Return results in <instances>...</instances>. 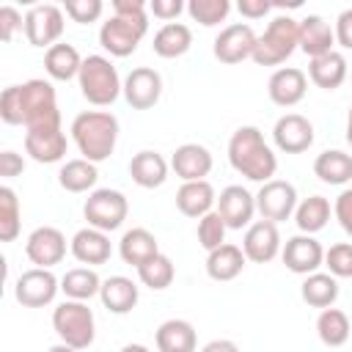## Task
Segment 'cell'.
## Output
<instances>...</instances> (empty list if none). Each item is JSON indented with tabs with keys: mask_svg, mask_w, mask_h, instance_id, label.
<instances>
[{
	"mask_svg": "<svg viewBox=\"0 0 352 352\" xmlns=\"http://www.w3.org/2000/svg\"><path fill=\"white\" fill-rule=\"evenodd\" d=\"M0 118L11 126H44L60 124L55 88L47 80H28L22 85H8L0 94Z\"/></svg>",
	"mask_w": 352,
	"mask_h": 352,
	"instance_id": "6da1fadb",
	"label": "cell"
},
{
	"mask_svg": "<svg viewBox=\"0 0 352 352\" xmlns=\"http://www.w3.org/2000/svg\"><path fill=\"white\" fill-rule=\"evenodd\" d=\"M143 0H116L113 16L99 28V44L113 58H126L138 50L140 38L148 33V14Z\"/></svg>",
	"mask_w": 352,
	"mask_h": 352,
	"instance_id": "7a4b0ae2",
	"label": "cell"
},
{
	"mask_svg": "<svg viewBox=\"0 0 352 352\" xmlns=\"http://www.w3.org/2000/svg\"><path fill=\"white\" fill-rule=\"evenodd\" d=\"M228 162L250 182H270L278 170V160L267 146L258 126H239L228 140Z\"/></svg>",
	"mask_w": 352,
	"mask_h": 352,
	"instance_id": "3957f363",
	"label": "cell"
},
{
	"mask_svg": "<svg viewBox=\"0 0 352 352\" xmlns=\"http://www.w3.org/2000/svg\"><path fill=\"white\" fill-rule=\"evenodd\" d=\"M72 140L80 148L82 160L104 162L118 140V118L107 110H85L72 121Z\"/></svg>",
	"mask_w": 352,
	"mask_h": 352,
	"instance_id": "277c9868",
	"label": "cell"
},
{
	"mask_svg": "<svg viewBox=\"0 0 352 352\" xmlns=\"http://www.w3.org/2000/svg\"><path fill=\"white\" fill-rule=\"evenodd\" d=\"M77 82H80L82 96L91 104H96V107H107V104H113L118 99V94H124V82L118 80L116 66L104 55H88V58H82Z\"/></svg>",
	"mask_w": 352,
	"mask_h": 352,
	"instance_id": "5b68a950",
	"label": "cell"
},
{
	"mask_svg": "<svg viewBox=\"0 0 352 352\" xmlns=\"http://www.w3.org/2000/svg\"><path fill=\"white\" fill-rule=\"evenodd\" d=\"M294 50H300V22L292 16H275L256 38L253 60L258 66H278L292 58Z\"/></svg>",
	"mask_w": 352,
	"mask_h": 352,
	"instance_id": "8992f818",
	"label": "cell"
},
{
	"mask_svg": "<svg viewBox=\"0 0 352 352\" xmlns=\"http://www.w3.org/2000/svg\"><path fill=\"white\" fill-rule=\"evenodd\" d=\"M52 330L58 333L60 344H69L74 349H88L96 338L94 311L80 300H63L52 311Z\"/></svg>",
	"mask_w": 352,
	"mask_h": 352,
	"instance_id": "52a82bcc",
	"label": "cell"
},
{
	"mask_svg": "<svg viewBox=\"0 0 352 352\" xmlns=\"http://www.w3.org/2000/svg\"><path fill=\"white\" fill-rule=\"evenodd\" d=\"M82 214H85V220H88L91 228H99V231L107 234V231L121 228V223L129 214V204H126V195L121 190L102 187V190H94L85 198Z\"/></svg>",
	"mask_w": 352,
	"mask_h": 352,
	"instance_id": "ba28073f",
	"label": "cell"
},
{
	"mask_svg": "<svg viewBox=\"0 0 352 352\" xmlns=\"http://www.w3.org/2000/svg\"><path fill=\"white\" fill-rule=\"evenodd\" d=\"M294 209H297V190L292 182L270 179L256 192V212L261 214V220H270L278 226L280 220H289Z\"/></svg>",
	"mask_w": 352,
	"mask_h": 352,
	"instance_id": "9c48e42d",
	"label": "cell"
},
{
	"mask_svg": "<svg viewBox=\"0 0 352 352\" xmlns=\"http://www.w3.org/2000/svg\"><path fill=\"white\" fill-rule=\"evenodd\" d=\"M58 289H60V280L50 270L33 267V270H28V272H22L16 278L14 297L25 308H44V305H50L55 300Z\"/></svg>",
	"mask_w": 352,
	"mask_h": 352,
	"instance_id": "30bf717a",
	"label": "cell"
},
{
	"mask_svg": "<svg viewBox=\"0 0 352 352\" xmlns=\"http://www.w3.org/2000/svg\"><path fill=\"white\" fill-rule=\"evenodd\" d=\"M63 33V11L52 3L33 6L25 14V36L33 47H55V41Z\"/></svg>",
	"mask_w": 352,
	"mask_h": 352,
	"instance_id": "8fae6325",
	"label": "cell"
},
{
	"mask_svg": "<svg viewBox=\"0 0 352 352\" xmlns=\"http://www.w3.org/2000/svg\"><path fill=\"white\" fill-rule=\"evenodd\" d=\"M256 38H258V36L253 33L250 25L234 22V25H228V28H223V30L217 33L212 52H214V58H217L220 63L234 66V63H242L245 58H253Z\"/></svg>",
	"mask_w": 352,
	"mask_h": 352,
	"instance_id": "7c38bea8",
	"label": "cell"
},
{
	"mask_svg": "<svg viewBox=\"0 0 352 352\" xmlns=\"http://www.w3.org/2000/svg\"><path fill=\"white\" fill-rule=\"evenodd\" d=\"M66 146L69 140L60 124H44V126H33L25 132V151L36 162H44V165L60 162L66 154Z\"/></svg>",
	"mask_w": 352,
	"mask_h": 352,
	"instance_id": "4fadbf2b",
	"label": "cell"
},
{
	"mask_svg": "<svg viewBox=\"0 0 352 352\" xmlns=\"http://www.w3.org/2000/svg\"><path fill=\"white\" fill-rule=\"evenodd\" d=\"M162 96V77L151 66H138L124 80V99L135 110H148Z\"/></svg>",
	"mask_w": 352,
	"mask_h": 352,
	"instance_id": "5bb4252c",
	"label": "cell"
},
{
	"mask_svg": "<svg viewBox=\"0 0 352 352\" xmlns=\"http://www.w3.org/2000/svg\"><path fill=\"white\" fill-rule=\"evenodd\" d=\"M272 140L283 154H302L314 143V124L300 113H286L275 121Z\"/></svg>",
	"mask_w": 352,
	"mask_h": 352,
	"instance_id": "9a60e30c",
	"label": "cell"
},
{
	"mask_svg": "<svg viewBox=\"0 0 352 352\" xmlns=\"http://www.w3.org/2000/svg\"><path fill=\"white\" fill-rule=\"evenodd\" d=\"M25 256H28L36 267L50 270V267H55V264L63 261V256H66V236H63L55 226H41V228H36V231L28 236V242H25Z\"/></svg>",
	"mask_w": 352,
	"mask_h": 352,
	"instance_id": "2e32d148",
	"label": "cell"
},
{
	"mask_svg": "<svg viewBox=\"0 0 352 352\" xmlns=\"http://www.w3.org/2000/svg\"><path fill=\"white\" fill-rule=\"evenodd\" d=\"M280 258H283L286 270H292L294 275H314L324 264V250L311 234H297V236L286 239Z\"/></svg>",
	"mask_w": 352,
	"mask_h": 352,
	"instance_id": "e0dca14e",
	"label": "cell"
},
{
	"mask_svg": "<svg viewBox=\"0 0 352 352\" xmlns=\"http://www.w3.org/2000/svg\"><path fill=\"white\" fill-rule=\"evenodd\" d=\"M217 214L223 217V223L228 228L239 231V228L250 226V220L256 214V195H250L242 184H228L217 195Z\"/></svg>",
	"mask_w": 352,
	"mask_h": 352,
	"instance_id": "ac0fdd59",
	"label": "cell"
},
{
	"mask_svg": "<svg viewBox=\"0 0 352 352\" xmlns=\"http://www.w3.org/2000/svg\"><path fill=\"white\" fill-rule=\"evenodd\" d=\"M242 253L253 264H267L280 253V234L278 226L270 220H256L248 226L242 239Z\"/></svg>",
	"mask_w": 352,
	"mask_h": 352,
	"instance_id": "d6986e66",
	"label": "cell"
},
{
	"mask_svg": "<svg viewBox=\"0 0 352 352\" xmlns=\"http://www.w3.org/2000/svg\"><path fill=\"white\" fill-rule=\"evenodd\" d=\"M305 91H308V77L302 69H294V66L275 69L267 82V94L278 107H294L297 102H302Z\"/></svg>",
	"mask_w": 352,
	"mask_h": 352,
	"instance_id": "ffe728a7",
	"label": "cell"
},
{
	"mask_svg": "<svg viewBox=\"0 0 352 352\" xmlns=\"http://www.w3.org/2000/svg\"><path fill=\"white\" fill-rule=\"evenodd\" d=\"M170 168L182 182H201L212 170V154L201 143H184L173 151Z\"/></svg>",
	"mask_w": 352,
	"mask_h": 352,
	"instance_id": "44dd1931",
	"label": "cell"
},
{
	"mask_svg": "<svg viewBox=\"0 0 352 352\" xmlns=\"http://www.w3.org/2000/svg\"><path fill=\"white\" fill-rule=\"evenodd\" d=\"M69 250H72V256H74L80 264H88V267L104 264V261L110 258V253H113L107 234L99 231V228H91V226H88V228H80V231L72 236Z\"/></svg>",
	"mask_w": 352,
	"mask_h": 352,
	"instance_id": "7402d4cb",
	"label": "cell"
},
{
	"mask_svg": "<svg viewBox=\"0 0 352 352\" xmlns=\"http://www.w3.org/2000/svg\"><path fill=\"white\" fill-rule=\"evenodd\" d=\"M333 44H336V30L330 28V22H324L319 14H308L305 19H300V50L308 58L333 52Z\"/></svg>",
	"mask_w": 352,
	"mask_h": 352,
	"instance_id": "603a6c76",
	"label": "cell"
},
{
	"mask_svg": "<svg viewBox=\"0 0 352 352\" xmlns=\"http://www.w3.org/2000/svg\"><path fill=\"white\" fill-rule=\"evenodd\" d=\"M217 204V192L214 187L201 179V182H184L179 190H176V206L184 217H204L212 212V206Z\"/></svg>",
	"mask_w": 352,
	"mask_h": 352,
	"instance_id": "cb8c5ba5",
	"label": "cell"
},
{
	"mask_svg": "<svg viewBox=\"0 0 352 352\" xmlns=\"http://www.w3.org/2000/svg\"><path fill=\"white\" fill-rule=\"evenodd\" d=\"M349 74V66H346V58L341 52H327V55H319V58H311L308 63V77L316 88L322 91H336Z\"/></svg>",
	"mask_w": 352,
	"mask_h": 352,
	"instance_id": "d4e9b609",
	"label": "cell"
},
{
	"mask_svg": "<svg viewBox=\"0 0 352 352\" xmlns=\"http://www.w3.org/2000/svg\"><path fill=\"white\" fill-rule=\"evenodd\" d=\"M129 176H132V182L138 187L154 190V187L165 184V179H168V162L157 151H148V148L146 151H138L129 160Z\"/></svg>",
	"mask_w": 352,
	"mask_h": 352,
	"instance_id": "484cf974",
	"label": "cell"
},
{
	"mask_svg": "<svg viewBox=\"0 0 352 352\" xmlns=\"http://www.w3.org/2000/svg\"><path fill=\"white\" fill-rule=\"evenodd\" d=\"M138 286L132 283V278H124V275H110L107 280H102V289H99V300L102 305L110 311V314H129L135 305H138Z\"/></svg>",
	"mask_w": 352,
	"mask_h": 352,
	"instance_id": "4316f807",
	"label": "cell"
},
{
	"mask_svg": "<svg viewBox=\"0 0 352 352\" xmlns=\"http://www.w3.org/2000/svg\"><path fill=\"white\" fill-rule=\"evenodd\" d=\"M157 253H160L157 236L146 228H129V231H124V236L118 242V256L124 258V264H132L135 270L140 264H146L148 258H154Z\"/></svg>",
	"mask_w": 352,
	"mask_h": 352,
	"instance_id": "83f0119b",
	"label": "cell"
},
{
	"mask_svg": "<svg viewBox=\"0 0 352 352\" xmlns=\"http://www.w3.org/2000/svg\"><path fill=\"white\" fill-rule=\"evenodd\" d=\"M157 349L160 352H195V327L187 319H168L157 327Z\"/></svg>",
	"mask_w": 352,
	"mask_h": 352,
	"instance_id": "f1b7e54d",
	"label": "cell"
},
{
	"mask_svg": "<svg viewBox=\"0 0 352 352\" xmlns=\"http://www.w3.org/2000/svg\"><path fill=\"white\" fill-rule=\"evenodd\" d=\"M245 261H248V258H245L242 248L226 242V245H220L217 250H212V253L206 256V275H209L212 280H220V283L234 280V278L242 272Z\"/></svg>",
	"mask_w": 352,
	"mask_h": 352,
	"instance_id": "f546056e",
	"label": "cell"
},
{
	"mask_svg": "<svg viewBox=\"0 0 352 352\" xmlns=\"http://www.w3.org/2000/svg\"><path fill=\"white\" fill-rule=\"evenodd\" d=\"M154 52L160 58H182L192 47V30L182 22H168L154 33Z\"/></svg>",
	"mask_w": 352,
	"mask_h": 352,
	"instance_id": "4dcf8cb0",
	"label": "cell"
},
{
	"mask_svg": "<svg viewBox=\"0 0 352 352\" xmlns=\"http://www.w3.org/2000/svg\"><path fill=\"white\" fill-rule=\"evenodd\" d=\"M80 66H82V58H80L77 47H72V44H55L44 52V69L52 80L69 82L72 77L80 74Z\"/></svg>",
	"mask_w": 352,
	"mask_h": 352,
	"instance_id": "1f68e13d",
	"label": "cell"
},
{
	"mask_svg": "<svg viewBox=\"0 0 352 352\" xmlns=\"http://www.w3.org/2000/svg\"><path fill=\"white\" fill-rule=\"evenodd\" d=\"M314 173L324 184H346L352 179V154L327 148L314 160Z\"/></svg>",
	"mask_w": 352,
	"mask_h": 352,
	"instance_id": "d6a6232c",
	"label": "cell"
},
{
	"mask_svg": "<svg viewBox=\"0 0 352 352\" xmlns=\"http://www.w3.org/2000/svg\"><path fill=\"white\" fill-rule=\"evenodd\" d=\"M300 297L311 305V308H333V302L338 300V280L330 272H314L305 275L302 286H300Z\"/></svg>",
	"mask_w": 352,
	"mask_h": 352,
	"instance_id": "836d02e7",
	"label": "cell"
},
{
	"mask_svg": "<svg viewBox=\"0 0 352 352\" xmlns=\"http://www.w3.org/2000/svg\"><path fill=\"white\" fill-rule=\"evenodd\" d=\"M99 289H102V278L96 275L94 267H74L60 278V292L66 294V300L85 302V300L96 297Z\"/></svg>",
	"mask_w": 352,
	"mask_h": 352,
	"instance_id": "e575fe53",
	"label": "cell"
},
{
	"mask_svg": "<svg viewBox=\"0 0 352 352\" xmlns=\"http://www.w3.org/2000/svg\"><path fill=\"white\" fill-rule=\"evenodd\" d=\"M96 179H99L96 165L88 162V160H82V157L63 162L60 170H58V184L66 192H88V190H94Z\"/></svg>",
	"mask_w": 352,
	"mask_h": 352,
	"instance_id": "d590c367",
	"label": "cell"
},
{
	"mask_svg": "<svg viewBox=\"0 0 352 352\" xmlns=\"http://www.w3.org/2000/svg\"><path fill=\"white\" fill-rule=\"evenodd\" d=\"M330 220V201L324 195H311L297 204L294 209V223L302 234H316L327 226Z\"/></svg>",
	"mask_w": 352,
	"mask_h": 352,
	"instance_id": "8d00e7d4",
	"label": "cell"
},
{
	"mask_svg": "<svg viewBox=\"0 0 352 352\" xmlns=\"http://www.w3.org/2000/svg\"><path fill=\"white\" fill-rule=\"evenodd\" d=\"M316 336L324 346H344L349 338V319L338 308H324L316 319Z\"/></svg>",
	"mask_w": 352,
	"mask_h": 352,
	"instance_id": "74e56055",
	"label": "cell"
},
{
	"mask_svg": "<svg viewBox=\"0 0 352 352\" xmlns=\"http://www.w3.org/2000/svg\"><path fill=\"white\" fill-rule=\"evenodd\" d=\"M138 278H140L143 286H148L154 292H162V289H168L173 283L176 267H173V261L165 253H157L154 258H148L146 264L138 267Z\"/></svg>",
	"mask_w": 352,
	"mask_h": 352,
	"instance_id": "f35d334b",
	"label": "cell"
},
{
	"mask_svg": "<svg viewBox=\"0 0 352 352\" xmlns=\"http://www.w3.org/2000/svg\"><path fill=\"white\" fill-rule=\"evenodd\" d=\"M22 212L19 198L11 187H0V242H14L19 236Z\"/></svg>",
	"mask_w": 352,
	"mask_h": 352,
	"instance_id": "ab89813d",
	"label": "cell"
},
{
	"mask_svg": "<svg viewBox=\"0 0 352 352\" xmlns=\"http://www.w3.org/2000/svg\"><path fill=\"white\" fill-rule=\"evenodd\" d=\"M231 11V3L228 0H190L187 3V14L201 22L204 28H214L220 25Z\"/></svg>",
	"mask_w": 352,
	"mask_h": 352,
	"instance_id": "60d3db41",
	"label": "cell"
},
{
	"mask_svg": "<svg viewBox=\"0 0 352 352\" xmlns=\"http://www.w3.org/2000/svg\"><path fill=\"white\" fill-rule=\"evenodd\" d=\"M226 223H223V217L217 214V209H212L209 214H204L201 220H198V245L204 248V250H217L220 245H226Z\"/></svg>",
	"mask_w": 352,
	"mask_h": 352,
	"instance_id": "b9f144b4",
	"label": "cell"
},
{
	"mask_svg": "<svg viewBox=\"0 0 352 352\" xmlns=\"http://www.w3.org/2000/svg\"><path fill=\"white\" fill-rule=\"evenodd\" d=\"M324 267L333 278H352V242H338L324 253Z\"/></svg>",
	"mask_w": 352,
	"mask_h": 352,
	"instance_id": "7bdbcfd3",
	"label": "cell"
},
{
	"mask_svg": "<svg viewBox=\"0 0 352 352\" xmlns=\"http://www.w3.org/2000/svg\"><path fill=\"white\" fill-rule=\"evenodd\" d=\"M63 8H66V14H69L74 22H80V25L96 22V19L102 16V11H104L102 0H66Z\"/></svg>",
	"mask_w": 352,
	"mask_h": 352,
	"instance_id": "ee69618b",
	"label": "cell"
},
{
	"mask_svg": "<svg viewBox=\"0 0 352 352\" xmlns=\"http://www.w3.org/2000/svg\"><path fill=\"white\" fill-rule=\"evenodd\" d=\"M22 28H25L22 14L14 6H0V38L11 41L16 36V30H22Z\"/></svg>",
	"mask_w": 352,
	"mask_h": 352,
	"instance_id": "f6af8a7d",
	"label": "cell"
},
{
	"mask_svg": "<svg viewBox=\"0 0 352 352\" xmlns=\"http://www.w3.org/2000/svg\"><path fill=\"white\" fill-rule=\"evenodd\" d=\"M333 212H336L338 226L352 236V187L338 192V198H336V204H333Z\"/></svg>",
	"mask_w": 352,
	"mask_h": 352,
	"instance_id": "bcb514c9",
	"label": "cell"
},
{
	"mask_svg": "<svg viewBox=\"0 0 352 352\" xmlns=\"http://www.w3.org/2000/svg\"><path fill=\"white\" fill-rule=\"evenodd\" d=\"M148 11H151L157 19H162V22L168 25L170 19H176V16L184 11V3H182V0H151V3H148Z\"/></svg>",
	"mask_w": 352,
	"mask_h": 352,
	"instance_id": "7dc6e473",
	"label": "cell"
},
{
	"mask_svg": "<svg viewBox=\"0 0 352 352\" xmlns=\"http://www.w3.org/2000/svg\"><path fill=\"white\" fill-rule=\"evenodd\" d=\"M336 41L344 47V50H352V8L341 11L338 19H336Z\"/></svg>",
	"mask_w": 352,
	"mask_h": 352,
	"instance_id": "c3c4849f",
	"label": "cell"
},
{
	"mask_svg": "<svg viewBox=\"0 0 352 352\" xmlns=\"http://www.w3.org/2000/svg\"><path fill=\"white\" fill-rule=\"evenodd\" d=\"M22 170H25V160H22L16 151H3V154H0V176L14 179V176H19Z\"/></svg>",
	"mask_w": 352,
	"mask_h": 352,
	"instance_id": "681fc988",
	"label": "cell"
},
{
	"mask_svg": "<svg viewBox=\"0 0 352 352\" xmlns=\"http://www.w3.org/2000/svg\"><path fill=\"white\" fill-rule=\"evenodd\" d=\"M270 8H272L270 0H239V3H236V11H239L242 16H248V19H261Z\"/></svg>",
	"mask_w": 352,
	"mask_h": 352,
	"instance_id": "f907efd6",
	"label": "cell"
},
{
	"mask_svg": "<svg viewBox=\"0 0 352 352\" xmlns=\"http://www.w3.org/2000/svg\"><path fill=\"white\" fill-rule=\"evenodd\" d=\"M201 352H239V346H236L234 341H228V338H214V341H209Z\"/></svg>",
	"mask_w": 352,
	"mask_h": 352,
	"instance_id": "816d5d0a",
	"label": "cell"
},
{
	"mask_svg": "<svg viewBox=\"0 0 352 352\" xmlns=\"http://www.w3.org/2000/svg\"><path fill=\"white\" fill-rule=\"evenodd\" d=\"M121 352H151L148 346H143V344H124L121 346Z\"/></svg>",
	"mask_w": 352,
	"mask_h": 352,
	"instance_id": "f5cc1de1",
	"label": "cell"
},
{
	"mask_svg": "<svg viewBox=\"0 0 352 352\" xmlns=\"http://www.w3.org/2000/svg\"><path fill=\"white\" fill-rule=\"evenodd\" d=\"M47 352H80V349H74V346H69V344H55V346H50Z\"/></svg>",
	"mask_w": 352,
	"mask_h": 352,
	"instance_id": "db71d44e",
	"label": "cell"
},
{
	"mask_svg": "<svg viewBox=\"0 0 352 352\" xmlns=\"http://www.w3.org/2000/svg\"><path fill=\"white\" fill-rule=\"evenodd\" d=\"M346 143L352 146V104H349V118H346Z\"/></svg>",
	"mask_w": 352,
	"mask_h": 352,
	"instance_id": "11a10c76",
	"label": "cell"
}]
</instances>
